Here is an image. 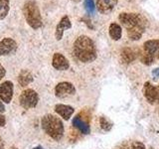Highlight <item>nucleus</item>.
Here are the masks:
<instances>
[{"instance_id": "nucleus-20", "label": "nucleus", "mask_w": 159, "mask_h": 149, "mask_svg": "<svg viewBox=\"0 0 159 149\" xmlns=\"http://www.w3.org/2000/svg\"><path fill=\"white\" fill-rule=\"evenodd\" d=\"M140 61L142 62V64L149 66L154 62V55L147 52H143L140 55Z\"/></svg>"}, {"instance_id": "nucleus-6", "label": "nucleus", "mask_w": 159, "mask_h": 149, "mask_svg": "<svg viewBox=\"0 0 159 149\" xmlns=\"http://www.w3.org/2000/svg\"><path fill=\"white\" fill-rule=\"evenodd\" d=\"M76 93V88H75L74 84L69 82H62L59 83L56 88H55V94L57 97L65 98L70 96H73Z\"/></svg>"}, {"instance_id": "nucleus-29", "label": "nucleus", "mask_w": 159, "mask_h": 149, "mask_svg": "<svg viewBox=\"0 0 159 149\" xmlns=\"http://www.w3.org/2000/svg\"><path fill=\"white\" fill-rule=\"evenodd\" d=\"M5 111V106H4V104H3V102H2V101L0 99V112H4Z\"/></svg>"}, {"instance_id": "nucleus-32", "label": "nucleus", "mask_w": 159, "mask_h": 149, "mask_svg": "<svg viewBox=\"0 0 159 149\" xmlns=\"http://www.w3.org/2000/svg\"><path fill=\"white\" fill-rule=\"evenodd\" d=\"M33 149H43V147L42 146H37V147H34Z\"/></svg>"}, {"instance_id": "nucleus-1", "label": "nucleus", "mask_w": 159, "mask_h": 149, "mask_svg": "<svg viewBox=\"0 0 159 149\" xmlns=\"http://www.w3.org/2000/svg\"><path fill=\"white\" fill-rule=\"evenodd\" d=\"M118 20L126 29L127 36L132 41H137L140 39L148 27L147 19L139 13L122 12L119 14Z\"/></svg>"}, {"instance_id": "nucleus-9", "label": "nucleus", "mask_w": 159, "mask_h": 149, "mask_svg": "<svg viewBox=\"0 0 159 149\" xmlns=\"http://www.w3.org/2000/svg\"><path fill=\"white\" fill-rule=\"evenodd\" d=\"M17 50V43L11 38H4L0 41V56H6Z\"/></svg>"}, {"instance_id": "nucleus-17", "label": "nucleus", "mask_w": 159, "mask_h": 149, "mask_svg": "<svg viewBox=\"0 0 159 149\" xmlns=\"http://www.w3.org/2000/svg\"><path fill=\"white\" fill-rule=\"evenodd\" d=\"M108 32H109V36H111V39L114 40V41H118V40L121 38L122 30H121V27L119 26L117 23H111L109 25Z\"/></svg>"}, {"instance_id": "nucleus-21", "label": "nucleus", "mask_w": 159, "mask_h": 149, "mask_svg": "<svg viewBox=\"0 0 159 149\" xmlns=\"http://www.w3.org/2000/svg\"><path fill=\"white\" fill-rule=\"evenodd\" d=\"M99 124H101L102 129L104 131H109L112 127V123L104 116H102L101 118H99Z\"/></svg>"}, {"instance_id": "nucleus-3", "label": "nucleus", "mask_w": 159, "mask_h": 149, "mask_svg": "<svg viewBox=\"0 0 159 149\" xmlns=\"http://www.w3.org/2000/svg\"><path fill=\"white\" fill-rule=\"evenodd\" d=\"M42 128L54 140H60L64 135V124L59 117L53 114H46L42 118Z\"/></svg>"}, {"instance_id": "nucleus-34", "label": "nucleus", "mask_w": 159, "mask_h": 149, "mask_svg": "<svg viewBox=\"0 0 159 149\" xmlns=\"http://www.w3.org/2000/svg\"><path fill=\"white\" fill-rule=\"evenodd\" d=\"M149 149H154V148H153V147H150V148H149Z\"/></svg>"}, {"instance_id": "nucleus-26", "label": "nucleus", "mask_w": 159, "mask_h": 149, "mask_svg": "<svg viewBox=\"0 0 159 149\" xmlns=\"http://www.w3.org/2000/svg\"><path fill=\"white\" fill-rule=\"evenodd\" d=\"M5 74H6V71H5L4 67L2 66L1 64H0V79H2L5 76Z\"/></svg>"}, {"instance_id": "nucleus-13", "label": "nucleus", "mask_w": 159, "mask_h": 149, "mask_svg": "<svg viewBox=\"0 0 159 149\" xmlns=\"http://www.w3.org/2000/svg\"><path fill=\"white\" fill-rule=\"evenodd\" d=\"M55 111H56L59 115H61L65 120H69L70 117L72 116V114L74 113L75 109L74 107L67 106V104H56L55 106Z\"/></svg>"}, {"instance_id": "nucleus-31", "label": "nucleus", "mask_w": 159, "mask_h": 149, "mask_svg": "<svg viewBox=\"0 0 159 149\" xmlns=\"http://www.w3.org/2000/svg\"><path fill=\"white\" fill-rule=\"evenodd\" d=\"M72 1L75 3H79V2H81V0H72Z\"/></svg>"}, {"instance_id": "nucleus-10", "label": "nucleus", "mask_w": 159, "mask_h": 149, "mask_svg": "<svg viewBox=\"0 0 159 149\" xmlns=\"http://www.w3.org/2000/svg\"><path fill=\"white\" fill-rule=\"evenodd\" d=\"M53 67L58 71H66L70 68V63L68 59L60 53H55L52 60Z\"/></svg>"}, {"instance_id": "nucleus-2", "label": "nucleus", "mask_w": 159, "mask_h": 149, "mask_svg": "<svg viewBox=\"0 0 159 149\" xmlns=\"http://www.w3.org/2000/svg\"><path fill=\"white\" fill-rule=\"evenodd\" d=\"M73 49L75 56L80 62L92 63L97 59L98 52L94 42L86 35H82L77 38Z\"/></svg>"}, {"instance_id": "nucleus-25", "label": "nucleus", "mask_w": 159, "mask_h": 149, "mask_svg": "<svg viewBox=\"0 0 159 149\" xmlns=\"http://www.w3.org/2000/svg\"><path fill=\"white\" fill-rule=\"evenodd\" d=\"M114 149H129V145L126 142H123L121 144H119L118 146H116Z\"/></svg>"}, {"instance_id": "nucleus-19", "label": "nucleus", "mask_w": 159, "mask_h": 149, "mask_svg": "<svg viewBox=\"0 0 159 149\" xmlns=\"http://www.w3.org/2000/svg\"><path fill=\"white\" fill-rule=\"evenodd\" d=\"M10 10V0H0V20L7 16Z\"/></svg>"}, {"instance_id": "nucleus-4", "label": "nucleus", "mask_w": 159, "mask_h": 149, "mask_svg": "<svg viewBox=\"0 0 159 149\" xmlns=\"http://www.w3.org/2000/svg\"><path fill=\"white\" fill-rule=\"evenodd\" d=\"M23 14L30 27H32L33 29H39L40 27H42V16L38 4L35 1L29 0L24 3Z\"/></svg>"}, {"instance_id": "nucleus-27", "label": "nucleus", "mask_w": 159, "mask_h": 149, "mask_svg": "<svg viewBox=\"0 0 159 149\" xmlns=\"http://www.w3.org/2000/svg\"><path fill=\"white\" fill-rule=\"evenodd\" d=\"M83 21H86L84 23L87 24V26L89 27V28H91V29H93V24H92V22H91V20H89V19H86V18H83L82 19Z\"/></svg>"}, {"instance_id": "nucleus-18", "label": "nucleus", "mask_w": 159, "mask_h": 149, "mask_svg": "<svg viewBox=\"0 0 159 149\" xmlns=\"http://www.w3.org/2000/svg\"><path fill=\"white\" fill-rule=\"evenodd\" d=\"M144 52L153 54L159 50V40H148L143 44Z\"/></svg>"}, {"instance_id": "nucleus-30", "label": "nucleus", "mask_w": 159, "mask_h": 149, "mask_svg": "<svg viewBox=\"0 0 159 149\" xmlns=\"http://www.w3.org/2000/svg\"><path fill=\"white\" fill-rule=\"evenodd\" d=\"M0 149H4V143L2 141V138L0 137Z\"/></svg>"}, {"instance_id": "nucleus-16", "label": "nucleus", "mask_w": 159, "mask_h": 149, "mask_svg": "<svg viewBox=\"0 0 159 149\" xmlns=\"http://www.w3.org/2000/svg\"><path fill=\"white\" fill-rule=\"evenodd\" d=\"M120 58H121V61L124 64H130L134 61V60H135L136 55L132 49L123 48L121 50V53H120Z\"/></svg>"}, {"instance_id": "nucleus-14", "label": "nucleus", "mask_w": 159, "mask_h": 149, "mask_svg": "<svg viewBox=\"0 0 159 149\" xmlns=\"http://www.w3.org/2000/svg\"><path fill=\"white\" fill-rule=\"evenodd\" d=\"M73 125L75 127H77L83 134H89V132H91V128H89V123L84 121L80 115H77V116L74 117Z\"/></svg>"}, {"instance_id": "nucleus-5", "label": "nucleus", "mask_w": 159, "mask_h": 149, "mask_svg": "<svg viewBox=\"0 0 159 149\" xmlns=\"http://www.w3.org/2000/svg\"><path fill=\"white\" fill-rule=\"evenodd\" d=\"M39 101L38 93L31 88H27L21 93L19 97V103L23 108L29 109L37 106Z\"/></svg>"}, {"instance_id": "nucleus-22", "label": "nucleus", "mask_w": 159, "mask_h": 149, "mask_svg": "<svg viewBox=\"0 0 159 149\" xmlns=\"http://www.w3.org/2000/svg\"><path fill=\"white\" fill-rule=\"evenodd\" d=\"M84 5L89 14H93L94 12V10H96V5H94L93 0H84Z\"/></svg>"}, {"instance_id": "nucleus-15", "label": "nucleus", "mask_w": 159, "mask_h": 149, "mask_svg": "<svg viewBox=\"0 0 159 149\" xmlns=\"http://www.w3.org/2000/svg\"><path fill=\"white\" fill-rule=\"evenodd\" d=\"M33 82V76L28 70H22L18 76V83L21 87H26Z\"/></svg>"}, {"instance_id": "nucleus-28", "label": "nucleus", "mask_w": 159, "mask_h": 149, "mask_svg": "<svg viewBox=\"0 0 159 149\" xmlns=\"http://www.w3.org/2000/svg\"><path fill=\"white\" fill-rule=\"evenodd\" d=\"M152 74H153L154 77H155V79L156 78H159V68L153 70V71H152Z\"/></svg>"}, {"instance_id": "nucleus-12", "label": "nucleus", "mask_w": 159, "mask_h": 149, "mask_svg": "<svg viewBox=\"0 0 159 149\" xmlns=\"http://www.w3.org/2000/svg\"><path fill=\"white\" fill-rule=\"evenodd\" d=\"M70 28H72V23L70 21V18L67 16H63L62 19L60 20V22L58 23L57 27H56V31H55V37L60 41L63 37V34L65 32V30H68Z\"/></svg>"}, {"instance_id": "nucleus-33", "label": "nucleus", "mask_w": 159, "mask_h": 149, "mask_svg": "<svg viewBox=\"0 0 159 149\" xmlns=\"http://www.w3.org/2000/svg\"><path fill=\"white\" fill-rule=\"evenodd\" d=\"M9 149H18V148H17L16 146H11V147H10Z\"/></svg>"}, {"instance_id": "nucleus-23", "label": "nucleus", "mask_w": 159, "mask_h": 149, "mask_svg": "<svg viewBox=\"0 0 159 149\" xmlns=\"http://www.w3.org/2000/svg\"><path fill=\"white\" fill-rule=\"evenodd\" d=\"M130 149H146L145 148V145L140 142V141H133L132 144H131V147Z\"/></svg>"}, {"instance_id": "nucleus-36", "label": "nucleus", "mask_w": 159, "mask_h": 149, "mask_svg": "<svg viewBox=\"0 0 159 149\" xmlns=\"http://www.w3.org/2000/svg\"><path fill=\"white\" fill-rule=\"evenodd\" d=\"M158 88H159V87H158Z\"/></svg>"}, {"instance_id": "nucleus-24", "label": "nucleus", "mask_w": 159, "mask_h": 149, "mask_svg": "<svg viewBox=\"0 0 159 149\" xmlns=\"http://www.w3.org/2000/svg\"><path fill=\"white\" fill-rule=\"evenodd\" d=\"M5 124H6V118H5L3 114L0 113V127L5 126Z\"/></svg>"}, {"instance_id": "nucleus-7", "label": "nucleus", "mask_w": 159, "mask_h": 149, "mask_svg": "<svg viewBox=\"0 0 159 149\" xmlns=\"http://www.w3.org/2000/svg\"><path fill=\"white\" fill-rule=\"evenodd\" d=\"M143 94L149 103L153 104L159 102V88L153 86L150 82H146L144 84Z\"/></svg>"}, {"instance_id": "nucleus-11", "label": "nucleus", "mask_w": 159, "mask_h": 149, "mask_svg": "<svg viewBox=\"0 0 159 149\" xmlns=\"http://www.w3.org/2000/svg\"><path fill=\"white\" fill-rule=\"evenodd\" d=\"M118 0H97L98 11L102 14L111 13L116 6Z\"/></svg>"}, {"instance_id": "nucleus-8", "label": "nucleus", "mask_w": 159, "mask_h": 149, "mask_svg": "<svg viewBox=\"0 0 159 149\" xmlns=\"http://www.w3.org/2000/svg\"><path fill=\"white\" fill-rule=\"evenodd\" d=\"M13 97V84L6 81L0 84V99L5 103H10Z\"/></svg>"}, {"instance_id": "nucleus-35", "label": "nucleus", "mask_w": 159, "mask_h": 149, "mask_svg": "<svg viewBox=\"0 0 159 149\" xmlns=\"http://www.w3.org/2000/svg\"><path fill=\"white\" fill-rule=\"evenodd\" d=\"M158 59H159V52H158Z\"/></svg>"}]
</instances>
